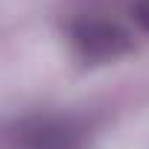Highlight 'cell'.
<instances>
[{"mask_svg": "<svg viewBox=\"0 0 149 149\" xmlns=\"http://www.w3.org/2000/svg\"><path fill=\"white\" fill-rule=\"evenodd\" d=\"M129 15L140 32L149 35V0H129Z\"/></svg>", "mask_w": 149, "mask_h": 149, "instance_id": "cell-3", "label": "cell"}, {"mask_svg": "<svg viewBox=\"0 0 149 149\" xmlns=\"http://www.w3.org/2000/svg\"><path fill=\"white\" fill-rule=\"evenodd\" d=\"M15 149H88V126L70 114H32L18 123Z\"/></svg>", "mask_w": 149, "mask_h": 149, "instance_id": "cell-2", "label": "cell"}, {"mask_svg": "<svg viewBox=\"0 0 149 149\" xmlns=\"http://www.w3.org/2000/svg\"><path fill=\"white\" fill-rule=\"evenodd\" d=\"M67 41L70 50L79 61L85 64H105L129 56L134 50V35L114 18L88 12L73 18L67 26Z\"/></svg>", "mask_w": 149, "mask_h": 149, "instance_id": "cell-1", "label": "cell"}]
</instances>
